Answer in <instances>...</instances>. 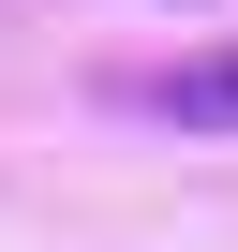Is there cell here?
Returning <instances> with one entry per match:
<instances>
[{"mask_svg": "<svg viewBox=\"0 0 238 252\" xmlns=\"http://www.w3.org/2000/svg\"><path fill=\"white\" fill-rule=\"evenodd\" d=\"M134 104L164 119V134H238V45H194V60H164Z\"/></svg>", "mask_w": 238, "mask_h": 252, "instance_id": "cell-1", "label": "cell"}]
</instances>
